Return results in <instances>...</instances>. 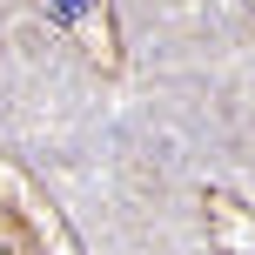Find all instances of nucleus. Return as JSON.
<instances>
[{
  "instance_id": "obj_1",
  "label": "nucleus",
  "mask_w": 255,
  "mask_h": 255,
  "mask_svg": "<svg viewBox=\"0 0 255 255\" xmlns=\"http://www.w3.org/2000/svg\"><path fill=\"white\" fill-rule=\"evenodd\" d=\"M81 13H88V0H54V20H61V27H74Z\"/></svg>"
}]
</instances>
